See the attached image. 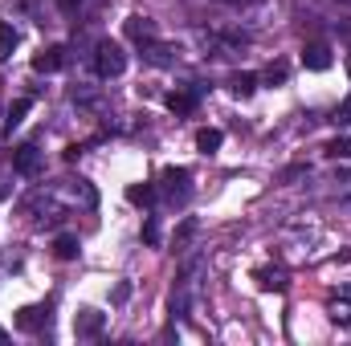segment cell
I'll return each instance as SVG.
<instances>
[{
  "instance_id": "5",
  "label": "cell",
  "mask_w": 351,
  "mask_h": 346,
  "mask_svg": "<svg viewBox=\"0 0 351 346\" xmlns=\"http://www.w3.org/2000/svg\"><path fill=\"white\" fill-rule=\"evenodd\" d=\"M62 66H66V45H49V49H41L33 57V70L37 74H58Z\"/></svg>"
},
{
  "instance_id": "16",
  "label": "cell",
  "mask_w": 351,
  "mask_h": 346,
  "mask_svg": "<svg viewBox=\"0 0 351 346\" xmlns=\"http://www.w3.org/2000/svg\"><path fill=\"white\" fill-rule=\"evenodd\" d=\"M229 90H233L237 98H250V94L258 90V74H233V78H229Z\"/></svg>"
},
{
  "instance_id": "3",
  "label": "cell",
  "mask_w": 351,
  "mask_h": 346,
  "mask_svg": "<svg viewBox=\"0 0 351 346\" xmlns=\"http://www.w3.org/2000/svg\"><path fill=\"white\" fill-rule=\"evenodd\" d=\"M188 183H192V175L184 172V168H168V172L160 175V191H164L172 204H184V200L192 196V187H188Z\"/></svg>"
},
{
  "instance_id": "12",
  "label": "cell",
  "mask_w": 351,
  "mask_h": 346,
  "mask_svg": "<svg viewBox=\"0 0 351 346\" xmlns=\"http://www.w3.org/2000/svg\"><path fill=\"white\" fill-rule=\"evenodd\" d=\"M29 106H33L29 98H16V102H12V110L4 114V135H12V131H16V127L25 122V114H29Z\"/></svg>"
},
{
  "instance_id": "22",
  "label": "cell",
  "mask_w": 351,
  "mask_h": 346,
  "mask_svg": "<svg viewBox=\"0 0 351 346\" xmlns=\"http://www.w3.org/2000/svg\"><path fill=\"white\" fill-rule=\"evenodd\" d=\"M192 232H196V220H184V228H180V237H176V241H188Z\"/></svg>"
},
{
  "instance_id": "2",
  "label": "cell",
  "mask_w": 351,
  "mask_h": 346,
  "mask_svg": "<svg viewBox=\"0 0 351 346\" xmlns=\"http://www.w3.org/2000/svg\"><path fill=\"white\" fill-rule=\"evenodd\" d=\"M45 168V155L37 151V143H21L16 151H12V172L25 175V179H33V175H41Z\"/></svg>"
},
{
  "instance_id": "4",
  "label": "cell",
  "mask_w": 351,
  "mask_h": 346,
  "mask_svg": "<svg viewBox=\"0 0 351 346\" xmlns=\"http://www.w3.org/2000/svg\"><path fill=\"white\" fill-rule=\"evenodd\" d=\"M331 45H323V41H315V45H306L302 49V66L306 70H315V74H323V70H331Z\"/></svg>"
},
{
  "instance_id": "17",
  "label": "cell",
  "mask_w": 351,
  "mask_h": 346,
  "mask_svg": "<svg viewBox=\"0 0 351 346\" xmlns=\"http://www.w3.org/2000/svg\"><path fill=\"white\" fill-rule=\"evenodd\" d=\"M12 49H16V29L8 21H0V62H8Z\"/></svg>"
},
{
  "instance_id": "24",
  "label": "cell",
  "mask_w": 351,
  "mask_h": 346,
  "mask_svg": "<svg viewBox=\"0 0 351 346\" xmlns=\"http://www.w3.org/2000/svg\"><path fill=\"white\" fill-rule=\"evenodd\" d=\"M339 4H351V0H339Z\"/></svg>"
},
{
  "instance_id": "18",
  "label": "cell",
  "mask_w": 351,
  "mask_h": 346,
  "mask_svg": "<svg viewBox=\"0 0 351 346\" xmlns=\"http://www.w3.org/2000/svg\"><path fill=\"white\" fill-rule=\"evenodd\" d=\"M327 155H331V159H351V139L348 135H343V139H331V143H327Z\"/></svg>"
},
{
  "instance_id": "20",
  "label": "cell",
  "mask_w": 351,
  "mask_h": 346,
  "mask_svg": "<svg viewBox=\"0 0 351 346\" xmlns=\"http://www.w3.org/2000/svg\"><path fill=\"white\" fill-rule=\"evenodd\" d=\"M265 82H269V86H274V82H286V66H269V70H265Z\"/></svg>"
},
{
  "instance_id": "21",
  "label": "cell",
  "mask_w": 351,
  "mask_h": 346,
  "mask_svg": "<svg viewBox=\"0 0 351 346\" xmlns=\"http://www.w3.org/2000/svg\"><path fill=\"white\" fill-rule=\"evenodd\" d=\"M335 122H339V127H348V122H351V98L339 106V110H335Z\"/></svg>"
},
{
  "instance_id": "10",
  "label": "cell",
  "mask_w": 351,
  "mask_h": 346,
  "mask_svg": "<svg viewBox=\"0 0 351 346\" xmlns=\"http://www.w3.org/2000/svg\"><path fill=\"white\" fill-rule=\"evenodd\" d=\"M156 196H160V191H156V183H131V187H127V200H131L135 208H152V204H156Z\"/></svg>"
},
{
  "instance_id": "14",
  "label": "cell",
  "mask_w": 351,
  "mask_h": 346,
  "mask_svg": "<svg viewBox=\"0 0 351 346\" xmlns=\"http://www.w3.org/2000/svg\"><path fill=\"white\" fill-rule=\"evenodd\" d=\"M78 249H82V245H78V237H70V232H62V237L53 241V257L58 261H74Z\"/></svg>"
},
{
  "instance_id": "6",
  "label": "cell",
  "mask_w": 351,
  "mask_h": 346,
  "mask_svg": "<svg viewBox=\"0 0 351 346\" xmlns=\"http://www.w3.org/2000/svg\"><path fill=\"white\" fill-rule=\"evenodd\" d=\"M127 37H131V41H139V45H147V41H156V37H160V29H156V21H152V16H127Z\"/></svg>"
},
{
  "instance_id": "7",
  "label": "cell",
  "mask_w": 351,
  "mask_h": 346,
  "mask_svg": "<svg viewBox=\"0 0 351 346\" xmlns=\"http://www.w3.org/2000/svg\"><path fill=\"white\" fill-rule=\"evenodd\" d=\"M16 326L21 330H41V326H49V306H25V310H16Z\"/></svg>"
},
{
  "instance_id": "1",
  "label": "cell",
  "mask_w": 351,
  "mask_h": 346,
  "mask_svg": "<svg viewBox=\"0 0 351 346\" xmlns=\"http://www.w3.org/2000/svg\"><path fill=\"white\" fill-rule=\"evenodd\" d=\"M94 70H98V78H119V74L127 70L123 45H119V41H98V49H94Z\"/></svg>"
},
{
  "instance_id": "15",
  "label": "cell",
  "mask_w": 351,
  "mask_h": 346,
  "mask_svg": "<svg viewBox=\"0 0 351 346\" xmlns=\"http://www.w3.org/2000/svg\"><path fill=\"white\" fill-rule=\"evenodd\" d=\"M143 57H147L152 66H172V49H168V45H160V37L143 45Z\"/></svg>"
},
{
  "instance_id": "19",
  "label": "cell",
  "mask_w": 351,
  "mask_h": 346,
  "mask_svg": "<svg viewBox=\"0 0 351 346\" xmlns=\"http://www.w3.org/2000/svg\"><path fill=\"white\" fill-rule=\"evenodd\" d=\"M143 241H147V245H160V224H156V216L143 224Z\"/></svg>"
},
{
  "instance_id": "13",
  "label": "cell",
  "mask_w": 351,
  "mask_h": 346,
  "mask_svg": "<svg viewBox=\"0 0 351 346\" xmlns=\"http://www.w3.org/2000/svg\"><path fill=\"white\" fill-rule=\"evenodd\" d=\"M221 143H225V135H221L217 127H204V131L196 135V151H204V155H213V151H221Z\"/></svg>"
},
{
  "instance_id": "23",
  "label": "cell",
  "mask_w": 351,
  "mask_h": 346,
  "mask_svg": "<svg viewBox=\"0 0 351 346\" xmlns=\"http://www.w3.org/2000/svg\"><path fill=\"white\" fill-rule=\"evenodd\" d=\"M4 338H8V330H0V343H4Z\"/></svg>"
},
{
  "instance_id": "8",
  "label": "cell",
  "mask_w": 351,
  "mask_h": 346,
  "mask_svg": "<svg viewBox=\"0 0 351 346\" xmlns=\"http://www.w3.org/2000/svg\"><path fill=\"white\" fill-rule=\"evenodd\" d=\"M102 322H106V318H102L98 310H82V314L74 318V334H78V338H94V334L102 330Z\"/></svg>"
},
{
  "instance_id": "11",
  "label": "cell",
  "mask_w": 351,
  "mask_h": 346,
  "mask_svg": "<svg viewBox=\"0 0 351 346\" xmlns=\"http://www.w3.org/2000/svg\"><path fill=\"white\" fill-rule=\"evenodd\" d=\"M168 110L172 114H192L196 110V90H172L168 94Z\"/></svg>"
},
{
  "instance_id": "9",
  "label": "cell",
  "mask_w": 351,
  "mask_h": 346,
  "mask_svg": "<svg viewBox=\"0 0 351 346\" xmlns=\"http://www.w3.org/2000/svg\"><path fill=\"white\" fill-rule=\"evenodd\" d=\"M254 281L262 285L265 293H282V289H286V269H278V265H274V269H258Z\"/></svg>"
}]
</instances>
